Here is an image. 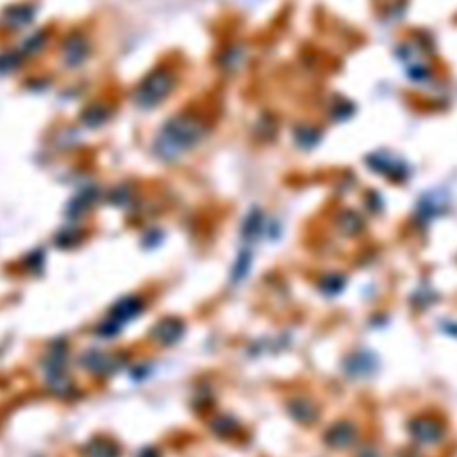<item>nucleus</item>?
Wrapping results in <instances>:
<instances>
[{
  "label": "nucleus",
  "mask_w": 457,
  "mask_h": 457,
  "mask_svg": "<svg viewBox=\"0 0 457 457\" xmlns=\"http://www.w3.org/2000/svg\"><path fill=\"white\" fill-rule=\"evenodd\" d=\"M356 438H358V429H356L352 422H336L325 433V443L331 449L343 450L352 447Z\"/></svg>",
  "instance_id": "20e7f679"
},
{
  "label": "nucleus",
  "mask_w": 457,
  "mask_h": 457,
  "mask_svg": "<svg viewBox=\"0 0 457 457\" xmlns=\"http://www.w3.org/2000/svg\"><path fill=\"white\" fill-rule=\"evenodd\" d=\"M90 456L92 457H115L117 456V449L109 443H93L90 447Z\"/></svg>",
  "instance_id": "1a4fd4ad"
},
{
  "label": "nucleus",
  "mask_w": 457,
  "mask_h": 457,
  "mask_svg": "<svg viewBox=\"0 0 457 457\" xmlns=\"http://www.w3.org/2000/svg\"><path fill=\"white\" fill-rule=\"evenodd\" d=\"M202 136V127L193 118H174L163 129L158 140V149L163 158H175L184 150L192 149Z\"/></svg>",
  "instance_id": "f257e3e1"
},
{
  "label": "nucleus",
  "mask_w": 457,
  "mask_h": 457,
  "mask_svg": "<svg viewBox=\"0 0 457 457\" xmlns=\"http://www.w3.org/2000/svg\"><path fill=\"white\" fill-rule=\"evenodd\" d=\"M140 309H142V304L138 302V300L134 299H129V300H122L120 304H118L117 308H115V318L117 320H129V318H133V316H136L138 313H140Z\"/></svg>",
  "instance_id": "6e6552de"
},
{
  "label": "nucleus",
  "mask_w": 457,
  "mask_h": 457,
  "mask_svg": "<svg viewBox=\"0 0 457 457\" xmlns=\"http://www.w3.org/2000/svg\"><path fill=\"white\" fill-rule=\"evenodd\" d=\"M347 374L352 377H363V375H370L375 370V359L374 356L366 352H359L352 358L347 359L345 363Z\"/></svg>",
  "instance_id": "39448f33"
},
{
  "label": "nucleus",
  "mask_w": 457,
  "mask_h": 457,
  "mask_svg": "<svg viewBox=\"0 0 457 457\" xmlns=\"http://www.w3.org/2000/svg\"><path fill=\"white\" fill-rule=\"evenodd\" d=\"M409 433L413 440L422 445H434L443 438V425L431 416H420L409 424Z\"/></svg>",
  "instance_id": "7ed1b4c3"
},
{
  "label": "nucleus",
  "mask_w": 457,
  "mask_h": 457,
  "mask_svg": "<svg viewBox=\"0 0 457 457\" xmlns=\"http://www.w3.org/2000/svg\"><path fill=\"white\" fill-rule=\"evenodd\" d=\"M343 283H345L343 279L338 277V275H333V277H327V281L322 284V288L327 291L329 295H333V293H338V291H341V288H343Z\"/></svg>",
  "instance_id": "9d476101"
},
{
  "label": "nucleus",
  "mask_w": 457,
  "mask_h": 457,
  "mask_svg": "<svg viewBox=\"0 0 457 457\" xmlns=\"http://www.w3.org/2000/svg\"><path fill=\"white\" fill-rule=\"evenodd\" d=\"M290 413L300 424H311L318 418V409L308 399H295L293 402H290Z\"/></svg>",
  "instance_id": "423d86ee"
},
{
  "label": "nucleus",
  "mask_w": 457,
  "mask_h": 457,
  "mask_svg": "<svg viewBox=\"0 0 457 457\" xmlns=\"http://www.w3.org/2000/svg\"><path fill=\"white\" fill-rule=\"evenodd\" d=\"M174 86V77L168 72H156L149 75L142 88L138 90V104L143 108H154L170 93Z\"/></svg>",
  "instance_id": "f03ea898"
},
{
  "label": "nucleus",
  "mask_w": 457,
  "mask_h": 457,
  "mask_svg": "<svg viewBox=\"0 0 457 457\" xmlns=\"http://www.w3.org/2000/svg\"><path fill=\"white\" fill-rule=\"evenodd\" d=\"M181 333H183L181 324L175 320H165L156 329V334H158L159 340L165 341V343H174V341L181 336Z\"/></svg>",
  "instance_id": "0eeeda50"
}]
</instances>
